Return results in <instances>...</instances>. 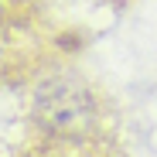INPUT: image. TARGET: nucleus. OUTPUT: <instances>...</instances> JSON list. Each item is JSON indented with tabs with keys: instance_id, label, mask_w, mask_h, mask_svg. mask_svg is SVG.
Instances as JSON below:
<instances>
[{
	"instance_id": "f257e3e1",
	"label": "nucleus",
	"mask_w": 157,
	"mask_h": 157,
	"mask_svg": "<svg viewBox=\"0 0 157 157\" xmlns=\"http://www.w3.org/2000/svg\"><path fill=\"white\" fill-rule=\"evenodd\" d=\"M113 126L102 99L82 78H48L31 102L34 157H113Z\"/></svg>"
},
{
	"instance_id": "f03ea898",
	"label": "nucleus",
	"mask_w": 157,
	"mask_h": 157,
	"mask_svg": "<svg viewBox=\"0 0 157 157\" xmlns=\"http://www.w3.org/2000/svg\"><path fill=\"white\" fill-rule=\"evenodd\" d=\"M31 24L21 0H0V72H7L28 51Z\"/></svg>"
}]
</instances>
